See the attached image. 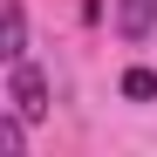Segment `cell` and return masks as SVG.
<instances>
[{
    "mask_svg": "<svg viewBox=\"0 0 157 157\" xmlns=\"http://www.w3.org/2000/svg\"><path fill=\"white\" fill-rule=\"evenodd\" d=\"M123 96L130 102H150L157 96V68H123Z\"/></svg>",
    "mask_w": 157,
    "mask_h": 157,
    "instance_id": "cell-5",
    "label": "cell"
},
{
    "mask_svg": "<svg viewBox=\"0 0 157 157\" xmlns=\"http://www.w3.org/2000/svg\"><path fill=\"white\" fill-rule=\"evenodd\" d=\"M7 102H14L28 123H41V116H48V75H41L28 55H21V62H7Z\"/></svg>",
    "mask_w": 157,
    "mask_h": 157,
    "instance_id": "cell-1",
    "label": "cell"
},
{
    "mask_svg": "<svg viewBox=\"0 0 157 157\" xmlns=\"http://www.w3.org/2000/svg\"><path fill=\"white\" fill-rule=\"evenodd\" d=\"M157 28V0H116V34L123 41H144Z\"/></svg>",
    "mask_w": 157,
    "mask_h": 157,
    "instance_id": "cell-2",
    "label": "cell"
},
{
    "mask_svg": "<svg viewBox=\"0 0 157 157\" xmlns=\"http://www.w3.org/2000/svg\"><path fill=\"white\" fill-rule=\"evenodd\" d=\"M21 150H28V116H0V157H21Z\"/></svg>",
    "mask_w": 157,
    "mask_h": 157,
    "instance_id": "cell-4",
    "label": "cell"
},
{
    "mask_svg": "<svg viewBox=\"0 0 157 157\" xmlns=\"http://www.w3.org/2000/svg\"><path fill=\"white\" fill-rule=\"evenodd\" d=\"M0 55L7 62L28 55V7H21V0H7V14H0Z\"/></svg>",
    "mask_w": 157,
    "mask_h": 157,
    "instance_id": "cell-3",
    "label": "cell"
}]
</instances>
